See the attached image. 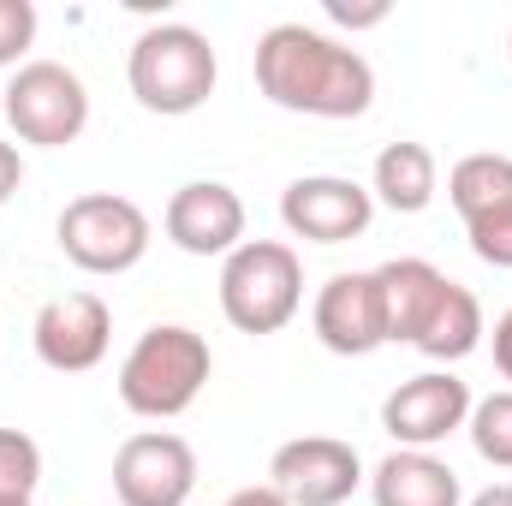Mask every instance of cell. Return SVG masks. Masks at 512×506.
I'll return each mask as SVG.
<instances>
[{
    "label": "cell",
    "mask_w": 512,
    "mask_h": 506,
    "mask_svg": "<svg viewBox=\"0 0 512 506\" xmlns=\"http://www.w3.org/2000/svg\"><path fill=\"white\" fill-rule=\"evenodd\" d=\"M471 506H512V483H495V489H483Z\"/></svg>",
    "instance_id": "27"
},
{
    "label": "cell",
    "mask_w": 512,
    "mask_h": 506,
    "mask_svg": "<svg viewBox=\"0 0 512 506\" xmlns=\"http://www.w3.org/2000/svg\"><path fill=\"white\" fill-rule=\"evenodd\" d=\"M221 506H286L280 489H268V483H256V489H239V495H227Z\"/></svg>",
    "instance_id": "26"
},
{
    "label": "cell",
    "mask_w": 512,
    "mask_h": 506,
    "mask_svg": "<svg viewBox=\"0 0 512 506\" xmlns=\"http://www.w3.org/2000/svg\"><path fill=\"white\" fill-rule=\"evenodd\" d=\"M358 483H364V459L352 441L334 435H298L268 459V489H280L286 506H340L352 501Z\"/></svg>",
    "instance_id": "7"
},
{
    "label": "cell",
    "mask_w": 512,
    "mask_h": 506,
    "mask_svg": "<svg viewBox=\"0 0 512 506\" xmlns=\"http://www.w3.org/2000/svg\"><path fill=\"white\" fill-rule=\"evenodd\" d=\"M161 227L185 256H233L245 245V203L221 179H191L167 197Z\"/></svg>",
    "instance_id": "13"
},
{
    "label": "cell",
    "mask_w": 512,
    "mask_h": 506,
    "mask_svg": "<svg viewBox=\"0 0 512 506\" xmlns=\"http://www.w3.org/2000/svg\"><path fill=\"white\" fill-rule=\"evenodd\" d=\"M304 304V262L280 239H245L221 262V316L239 334H280Z\"/></svg>",
    "instance_id": "4"
},
{
    "label": "cell",
    "mask_w": 512,
    "mask_h": 506,
    "mask_svg": "<svg viewBox=\"0 0 512 506\" xmlns=\"http://www.w3.org/2000/svg\"><path fill=\"white\" fill-rule=\"evenodd\" d=\"M471 387L459 376H447V370H423V376L399 381L393 393H387L382 405V429L399 441V447H411V453H429V447H441L447 435H459L465 423H471Z\"/></svg>",
    "instance_id": "8"
},
{
    "label": "cell",
    "mask_w": 512,
    "mask_h": 506,
    "mask_svg": "<svg viewBox=\"0 0 512 506\" xmlns=\"http://www.w3.org/2000/svg\"><path fill=\"white\" fill-rule=\"evenodd\" d=\"M483 304H477V292L471 286H459V280H447L441 286V298H435V310H429V322L417 328V352L423 358H435V364H459V358H471L477 346H483Z\"/></svg>",
    "instance_id": "16"
},
{
    "label": "cell",
    "mask_w": 512,
    "mask_h": 506,
    "mask_svg": "<svg viewBox=\"0 0 512 506\" xmlns=\"http://www.w3.org/2000/svg\"><path fill=\"white\" fill-rule=\"evenodd\" d=\"M376 280H382V310H387V340H417V328L429 322V310H435V298H441V286H447V274L435 268V262H423V256H393L376 268Z\"/></svg>",
    "instance_id": "15"
},
{
    "label": "cell",
    "mask_w": 512,
    "mask_h": 506,
    "mask_svg": "<svg viewBox=\"0 0 512 506\" xmlns=\"http://www.w3.org/2000/svg\"><path fill=\"white\" fill-rule=\"evenodd\" d=\"M489 340H495V370L512 381V310L495 322V334H489Z\"/></svg>",
    "instance_id": "25"
},
{
    "label": "cell",
    "mask_w": 512,
    "mask_h": 506,
    "mask_svg": "<svg viewBox=\"0 0 512 506\" xmlns=\"http://www.w3.org/2000/svg\"><path fill=\"white\" fill-rule=\"evenodd\" d=\"M370 495H376V506H459L465 501V495H459V471H453L447 459L411 453V447L387 453L382 465H376Z\"/></svg>",
    "instance_id": "14"
},
{
    "label": "cell",
    "mask_w": 512,
    "mask_h": 506,
    "mask_svg": "<svg viewBox=\"0 0 512 506\" xmlns=\"http://www.w3.org/2000/svg\"><path fill=\"white\" fill-rule=\"evenodd\" d=\"M370 197H382L393 215H423L435 203V155L423 143H387L370 173Z\"/></svg>",
    "instance_id": "17"
},
{
    "label": "cell",
    "mask_w": 512,
    "mask_h": 506,
    "mask_svg": "<svg viewBox=\"0 0 512 506\" xmlns=\"http://www.w3.org/2000/svg\"><path fill=\"white\" fill-rule=\"evenodd\" d=\"M507 54H512V42H507Z\"/></svg>",
    "instance_id": "29"
},
{
    "label": "cell",
    "mask_w": 512,
    "mask_h": 506,
    "mask_svg": "<svg viewBox=\"0 0 512 506\" xmlns=\"http://www.w3.org/2000/svg\"><path fill=\"white\" fill-rule=\"evenodd\" d=\"M447 197L459 209V221H483V215H501L512 209V155H465L453 173H447Z\"/></svg>",
    "instance_id": "18"
},
{
    "label": "cell",
    "mask_w": 512,
    "mask_h": 506,
    "mask_svg": "<svg viewBox=\"0 0 512 506\" xmlns=\"http://www.w3.org/2000/svg\"><path fill=\"white\" fill-rule=\"evenodd\" d=\"M197 489V453L191 441L167 429H143L114 453V495L120 506H185Z\"/></svg>",
    "instance_id": "10"
},
{
    "label": "cell",
    "mask_w": 512,
    "mask_h": 506,
    "mask_svg": "<svg viewBox=\"0 0 512 506\" xmlns=\"http://www.w3.org/2000/svg\"><path fill=\"white\" fill-rule=\"evenodd\" d=\"M18 179H24V161H18V149H12V143H0V203L18 191Z\"/></svg>",
    "instance_id": "24"
},
{
    "label": "cell",
    "mask_w": 512,
    "mask_h": 506,
    "mask_svg": "<svg viewBox=\"0 0 512 506\" xmlns=\"http://www.w3.org/2000/svg\"><path fill=\"white\" fill-rule=\"evenodd\" d=\"M256 90L310 120H358L376 102V72L358 48H340L322 30L304 24H274L256 42Z\"/></svg>",
    "instance_id": "1"
},
{
    "label": "cell",
    "mask_w": 512,
    "mask_h": 506,
    "mask_svg": "<svg viewBox=\"0 0 512 506\" xmlns=\"http://www.w3.org/2000/svg\"><path fill=\"white\" fill-rule=\"evenodd\" d=\"M465 233H471V251L483 256L489 268H512V209H501V215H483V221H471Z\"/></svg>",
    "instance_id": "21"
},
{
    "label": "cell",
    "mask_w": 512,
    "mask_h": 506,
    "mask_svg": "<svg viewBox=\"0 0 512 506\" xmlns=\"http://www.w3.org/2000/svg\"><path fill=\"white\" fill-rule=\"evenodd\" d=\"M36 42V6L30 0H0V66H12Z\"/></svg>",
    "instance_id": "22"
},
{
    "label": "cell",
    "mask_w": 512,
    "mask_h": 506,
    "mask_svg": "<svg viewBox=\"0 0 512 506\" xmlns=\"http://www.w3.org/2000/svg\"><path fill=\"white\" fill-rule=\"evenodd\" d=\"M36 358L60 376H84L108 358L114 346V310L96 298V292H66V298H48L36 310Z\"/></svg>",
    "instance_id": "11"
},
{
    "label": "cell",
    "mask_w": 512,
    "mask_h": 506,
    "mask_svg": "<svg viewBox=\"0 0 512 506\" xmlns=\"http://www.w3.org/2000/svg\"><path fill=\"white\" fill-rule=\"evenodd\" d=\"M42 483V447L24 429H0V501H30Z\"/></svg>",
    "instance_id": "20"
},
{
    "label": "cell",
    "mask_w": 512,
    "mask_h": 506,
    "mask_svg": "<svg viewBox=\"0 0 512 506\" xmlns=\"http://www.w3.org/2000/svg\"><path fill=\"white\" fill-rule=\"evenodd\" d=\"M54 233H60L66 262H78L84 274H126L149 251V215L131 197H114V191L72 197L60 209V227Z\"/></svg>",
    "instance_id": "5"
},
{
    "label": "cell",
    "mask_w": 512,
    "mask_h": 506,
    "mask_svg": "<svg viewBox=\"0 0 512 506\" xmlns=\"http://www.w3.org/2000/svg\"><path fill=\"white\" fill-rule=\"evenodd\" d=\"M215 72H221L215 48L191 24H155V30H143L131 42V66H126L131 96L149 114H167V120L197 114L215 96Z\"/></svg>",
    "instance_id": "3"
},
{
    "label": "cell",
    "mask_w": 512,
    "mask_h": 506,
    "mask_svg": "<svg viewBox=\"0 0 512 506\" xmlns=\"http://www.w3.org/2000/svg\"><path fill=\"white\" fill-rule=\"evenodd\" d=\"M328 18H334V24H352V30H364V24H382V18H387V0H370V6L328 0Z\"/></svg>",
    "instance_id": "23"
},
{
    "label": "cell",
    "mask_w": 512,
    "mask_h": 506,
    "mask_svg": "<svg viewBox=\"0 0 512 506\" xmlns=\"http://www.w3.org/2000/svg\"><path fill=\"white\" fill-rule=\"evenodd\" d=\"M6 126L24 143L42 149H66L90 126V90L78 72H66L60 60H30L18 66V78L6 84Z\"/></svg>",
    "instance_id": "6"
},
{
    "label": "cell",
    "mask_w": 512,
    "mask_h": 506,
    "mask_svg": "<svg viewBox=\"0 0 512 506\" xmlns=\"http://www.w3.org/2000/svg\"><path fill=\"white\" fill-rule=\"evenodd\" d=\"M370 215H376V197L358 185V179H340V173H310V179H292L286 197H280V221L292 239H310V245H346V239H364L370 233Z\"/></svg>",
    "instance_id": "9"
},
{
    "label": "cell",
    "mask_w": 512,
    "mask_h": 506,
    "mask_svg": "<svg viewBox=\"0 0 512 506\" xmlns=\"http://www.w3.org/2000/svg\"><path fill=\"white\" fill-rule=\"evenodd\" d=\"M465 429H471V447H477L489 465L512 471V387H507V393H489V399H477Z\"/></svg>",
    "instance_id": "19"
},
{
    "label": "cell",
    "mask_w": 512,
    "mask_h": 506,
    "mask_svg": "<svg viewBox=\"0 0 512 506\" xmlns=\"http://www.w3.org/2000/svg\"><path fill=\"white\" fill-rule=\"evenodd\" d=\"M0 506H30V501H0Z\"/></svg>",
    "instance_id": "28"
},
{
    "label": "cell",
    "mask_w": 512,
    "mask_h": 506,
    "mask_svg": "<svg viewBox=\"0 0 512 506\" xmlns=\"http://www.w3.org/2000/svg\"><path fill=\"white\" fill-rule=\"evenodd\" d=\"M316 340L334 358H370L376 346H387V310H382V280L370 274H334L316 292Z\"/></svg>",
    "instance_id": "12"
},
{
    "label": "cell",
    "mask_w": 512,
    "mask_h": 506,
    "mask_svg": "<svg viewBox=\"0 0 512 506\" xmlns=\"http://www.w3.org/2000/svg\"><path fill=\"white\" fill-rule=\"evenodd\" d=\"M209 370H215L209 340L197 328L161 322V328H149L126 352V364H120V399L137 417L167 423V417H179V411L197 405V393L209 387Z\"/></svg>",
    "instance_id": "2"
}]
</instances>
